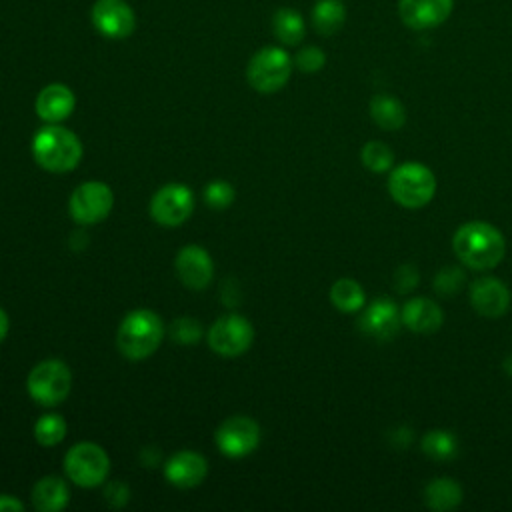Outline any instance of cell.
<instances>
[{
  "instance_id": "cell-1",
  "label": "cell",
  "mask_w": 512,
  "mask_h": 512,
  "mask_svg": "<svg viewBox=\"0 0 512 512\" xmlns=\"http://www.w3.org/2000/svg\"><path fill=\"white\" fill-rule=\"evenodd\" d=\"M452 250L466 268L490 270L502 262L506 254V240L490 222L470 220L454 232Z\"/></svg>"
},
{
  "instance_id": "cell-2",
  "label": "cell",
  "mask_w": 512,
  "mask_h": 512,
  "mask_svg": "<svg viewBox=\"0 0 512 512\" xmlns=\"http://www.w3.org/2000/svg\"><path fill=\"white\" fill-rule=\"evenodd\" d=\"M164 338V322L162 318L148 310L138 308L124 316L118 326L116 346L122 356L128 360H144L156 352Z\"/></svg>"
},
{
  "instance_id": "cell-3",
  "label": "cell",
  "mask_w": 512,
  "mask_h": 512,
  "mask_svg": "<svg viewBox=\"0 0 512 512\" xmlns=\"http://www.w3.org/2000/svg\"><path fill=\"white\" fill-rule=\"evenodd\" d=\"M32 154L38 166L60 174L78 166L82 158V144L72 130L60 124H48L34 134Z\"/></svg>"
},
{
  "instance_id": "cell-4",
  "label": "cell",
  "mask_w": 512,
  "mask_h": 512,
  "mask_svg": "<svg viewBox=\"0 0 512 512\" xmlns=\"http://www.w3.org/2000/svg\"><path fill=\"white\" fill-rule=\"evenodd\" d=\"M388 192L402 208L418 210L434 198L436 176L422 162H404L388 176Z\"/></svg>"
},
{
  "instance_id": "cell-5",
  "label": "cell",
  "mask_w": 512,
  "mask_h": 512,
  "mask_svg": "<svg viewBox=\"0 0 512 512\" xmlns=\"http://www.w3.org/2000/svg\"><path fill=\"white\" fill-rule=\"evenodd\" d=\"M294 60L280 46H264L252 54L246 66L248 84L260 94H274L286 86Z\"/></svg>"
},
{
  "instance_id": "cell-6",
  "label": "cell",
  "mask_w": 512,
  "mask_h": 512,
  "mask_svg": "<svg viewBox=\"0 0 512 512\" xmlns=\"http://www.w3.org/2000/svg\"><path fill=\"white\" fill-rule=\"evenodd\" d=\"M26 388L36 404L56 406L64 402L72 390V372L62 360H44L30 370Z\"/></svg>"
},
{
  "instance_id": "cell-7",
  "label": "cell",
  "mask_w": 512,
  "mask_h": 512,
  "mask_svg": "<svg viewBox=\"0 0 512 512\" xmlns=\"http://www.w3.org/2000/svg\"><path fill=\"white\" fill-rule=\"evenodd\" d=\"M66 476L82 488L100 486L110 470L108 454L94 442H78L64 456Z\"/></svg>"
},
{
  "instance_id": "cell-8",
  "label": "cell",
  "mask_w": 512,
  "mask_h": 512,
  "mask_svg": "<svg viewBox=\"0 0 512 512\" xmlns=\"http://www.w3.org/2000/svg\"><path fill=\"white\" fill-rule=\"evenodd\" d=\"M254 340L252 324L240 314H226L218 318L208 330L210 348L226 358L244 354Z\"/></svg>"
},
{
  "instance_id": "cell-9",
  "label": "cell",
  "mask_w": 512,
  "mask_h": 512,
  "mask_svg": "<svg viewBox=\"0 0 512 512\" xmlns=\"http://www.w3.org/2000/svg\"><path fill=\"white\" fill-rule=\"evenodd\" d=\"M90 20L96 32L108 40H126L136 30V12L126 0H96Z\"/></svg>"
},
{
  "instance_id": "cell-10",
  "label": "cell",
  "mask_w": 512,
  "mask_h": 512,
  "mask_svg": "<svg viewBox=\"0 0 512 512\" xmlns=\"http://www.w3.org/2000/svg\"><path fill=\"white\" fill-rule=\"evenodd\" d=\"M114 206V194L104 182H84L80 184L68 202L70 216L78 224H98L104 220Z\"/></svg>"
},
{
  "instance_id": "cell-11",
  "label": "cell",
  "mask_w": 512,
  "mask_h": 512,
  "mask_svg": "<svg viewBox=\"0 0 512 512\" xmlns=\"http://www.w3.org/2000/svg\"><path fill=\"white\" fill-rule=\"evenodd\" d=\"M194 210V194L184 184H166L150 200V216L160 226H180Z\"/></svg>"
},
{
  "instance_id": "cell-12",
  "label": "cell",
  "mask_w": 512,
  "mask_h": 512,
  "mask_svg": "<svg viewBox=\"0 0 512 512\" xmlns=\"http://www.w3.org/2000/svg\"><path fill=\"white\" fill-rule=\"evenodd\" d=\"M214 440L222 454L242 458L260 444V426L248 416H232L218 426Z\"/></svg>"
},
{
  "instance_id": "cell-13",
  "label": "cell",
  "mask_w": 512,
  "mask_h": 512,
  "mask_svg": "<svg viewBox=\"0 0 512 512\" xmlns=\"http://www.w3.org/2000/svg\"><path fill=\"white\" fill-rule=\"evenodd\" d=\"M400 324H402L400 308L388 296L374 298L368 306L362 308V316L358 320V328L366 336H370L378 342L392 340L398 334Z\"/></svg>"
},
{
  "instance_id": "cell-14",
  "label": "cell",
  "mask_w": 512,
  "mask_h": 512,
  "mask_svg": "<svg viewBox=\"0 0 512 512\" xmlns=\"http://www.w3.org/2000/svg\"><path fill=\"white\" fill-rule=\"evenodd\" d=\"M470 304L484 318H500L510 306V290L500 278L482 276L470 286Z\"/></svg>"
},
{
  "instance_id": "cell-15",
  "label": "cell",
  "mask_w": 512,
  "mask_h": 512,
  "mask_svg": "<svg viewBox=\"0 0 512 512\" xmlns=\"http://www.w3.org/2000/svg\"><path fill=\"white\" fill-rule=\"evenodd\" d=\"M454 0H398V14L412 30L440 26L452 12Z\"/></svg>"
},
{
  "instance_id": "cell-16",
  "label": "cell",
  "mask_w": 512,
  "mask_h": 512,
  "mask_svg": "<svg viewBox=\"0 0 512 512\" xmlns=\"http://www.w3.org/2000/svg\"><path fill=\"white\" fill-rule=\"evenodd\" d=\"M176 274L184 286L202 290L214 276V262L202 246L190 244L184 246L176 256Z\"/></svg>"
},
{
  "instance_id": "cell-17",
  "label": "cell",
  "mask_w": 512,
  "mask_h": 512,
  "mask_svg": "<svg viewBox=\"0 0 512 512\" xmlns=\"http://www.w3.org/2000/svg\"><path fill=\"white\" fill-rule=\"evenodd\" d=\"M208 472V462L202 454L194 450H180L168 458L164 464V476L170 484L178 488L198 486Z\"/></svg>"
},
{
  "instance_id": "cell-18",
  "label": "cell",
  "mask_w": 512,
  "mask_h": 512,
  "mask_svg": "<svg viewBox=\"0 0 512 512\" xmlns=\"http://www.w3.org/2000/svg\"><path fill=\"white\" fill-rule=\"evenodd\" d=\"M76 106V96L74 92L60 82H52L44 86L34 102L38 118H42L48 124H58L66 120Z\"/></svg>"
},
{
  "instance_id": "cell-19",
  "label": "cell",
  "mask_w": 512,
  "mask_h": 512,
  "mask_svg": "<svg viewBox=\"0 0 512 512\" xmlns=\"http://www.w3.org/2000/svg\"><path fill=\"white\" fill-rule=\"evenodd\" d=\"M400 316L402 324L416 334H434L444 322L442 308L426 296H416L404 302V306L400 308Z\"/></svg>"
},
{
  "instance_id": "cell-20",
  "label": "cell",
  "mask_w": 512,
  "mask_h": 512,
  "mask_svg": "<svg viewBox=\"0 0 512 512\" xmlns=\"http://www.w3.org/2000/svg\"><path fill=\"white\" fill-rule=\"evenodd\" d=\"M422 496H424V504L430 510L448 512V510H454V508L460 506V502L464 498V492H462V486L454 478L440 476V478L430 480L424 486Z\"/></svg>"
},
{
  "instance_id": "cell-21",
  "label": "cell",
  "mask_w": 512,
  "mask_h": 512,
  "mask_svg": "<svg viewBox=\"0 0 512 512\" xmlns=\"http://www.w3.org/2000/svg\"><path fill=\"white\" fill-rule=\"evenodd\" d=\"M70 500L68 486L58 476H44L32 488V504L40 512H58Z\"/></svg>"
},
{
  "instance_id": "cell-22",
  "label": "cell",
  "mask_w": 512,
  "mask_h": 512,
  "mask_svg": "<svg viewBox=\"0 0 512 512\" xmlns=\"http://www.w3.org/2000/svg\"><path fill=\"white\" fill-rule=\"evenodd\" d=\"M370 118L382 130L394 132L406 124V108L398 98L390 94H376L370 100Z\"/></svg>"
},
{
  "instance_id": "cell-23",
  "label": "cell",
  "mask_w": 512,
  "mask_h": 512,
  "mask_svg": "<svg viewBox=\"0 0 512 512\" xmlns=\"http://www.w3.org/2000/svg\"><path fill=\"white\" fill-rule=\"evenodd\" d=\"M272 32L276 40L284 46H296L306 36V24L300 12L294 8L282 6L272 14Z\"/></svg>"
},
{
  "instance_id": "cell-24",
  "label": "cell",
  "mask_w": 512,
  "mask_h": 512,
  "mask_svg": "<svg viewBox=\"0 0 512 512\" xmlns=\"http://www.w3.org/2000/svg\"><path fill=\"white\" fill-rule=\"evenodd\" d=\"M310 18L318 34L332 36L346 22V6L342 0H316Z\"/></svg>"
},
{
  "instance_id": "cell-25",
  "label": "cell",
  "mask_w": 512,
  "mask_h": 512,
  "mask_svg": "<svg viewBox=\"0 0 512 512\" xmlns=\"http://www.w3.org/2000/svg\"><path fill=\"white\" fill-rule=\"evenodd\" d=\"M420 450L436 462H448L454 460L458 454V438L454 432L444 428L428 430L420 440Z\"/></svg>"
},
{
  "instance_id": "cell-26",
  "label": "cell",
  "mask_w": 512,
  "mask_h": 512,
  "mask_svg": "<svg viewBox=\"0 0 512 512\" xmlns=\"http://www.w3.org/2000/svg\"><path fill=\"white\" fill-rule=\"evenodd\" d=\"M330 302L340 312L352 314L366 306V294H364V288L356 280L340 278L330 288Z\"/></svg>"
},
{
  "instance_id": "cell-27",
  "label": "cell",
  "mask_w": 512,
  "mask_h": 512,
  "mask_svg": "<svg viewBox=\"0 0 512 512\" xmlns=\"http://www.w3.org/2000/svg\"><path fill=\"white\" fill-rule=\"evenodd\" d=\"M360 160L362 166L368 168L374 174H382L388 172L394 164V152L388 144H384L382 140H370L362 146L360 150Z\"/></svg>"
},
{
  "instance_id": "cell-28",
  "label": "cell",
  "mask_w": 512,
  "mask_h": 512,
  "mask_svg": "<svg viewBox=\"0 0 512 512\" xmlns=\"http://www.w3.org/2000/svg\"><path fill=\"white\" fill-rule=\"evenodd\" d=\"M66 436V420L60 414H44L34 424V438L42 446H56Z\"/></svg>"
},
{
  "instance_id": "cell-29",
  "label": "cell",
  "mask_w": 512,
  "mask_h": 512,
  "mask_svg": "<svg viewBox=\"0 0 512 512\" xmlns=\"http://www.w3.org/2000/svg\"><path fill=\"white\" fill-rule=\"evenodd\" d=\"M466 282V274L460 266H442L434 276V290L438 296L448 298L462 290Z\"/></svg>"
},
{
  "instance_id": "cell-30",
  "label": "cell",
  "mask_w": 512,
  "mask_h": 512,
  "mask_svg": "<svg viewBox=\"0 0 512 512\" xmlns=\"http://www.w3.org/2000/svg\"><path fill=\"white\" fill-rule=\"evenodd\" d=\"M204 200L210 208L224 210L234 202V188L224 180H214L204 188Z\"/></svg>"
},
{
  "instance_id": "cell-31",
  "label": "cell",
  "mask_w": 512,
  "mask_h": 512,
  "mask_svg": "<svg viewBox=\"0 0 512 512\" xmlns=\"http://www.w3.org/2000/svg\"><path fill=\"white\" fill-rule=\"evenodd\" d=\"M172 340L180 342V344H194L200 340L202 336V326L198 324V320L184 316V318H176L170 328H168Z\"/></svg>"
},
{
  "instance_id": "cell-32",
  "label": "cell",
  "mask_w": 512,
  "mask_h": 512,
  "mask_svg": "<svg viewBox=\"0 0 512 512\" xmlns=\"http://www.w3.org/2000/svg\"><path fill=\"white\" fill-rule=\"evenodd\" d=\"M294 64L300 72H306V74H314L318 70L324 68L326 64V54L322 48L318 46H304L296 52L294 56Z\"/></svg>"
},
{
  "instance_id": "cell-33",
  "label": "cell",
  "mask_w": 512,
  "mask_h": 512,
  "mask_svg": "<svg viewBox=\"0 0 512 512\" xmlns=\"http://www.w3.org/2000/svg\"><path fill=\"white\" fill-rule=\"evenodd\" d=\"M394 288L400 292V294H406L410 290H414L420 282V274H418V268L414 264H402L396 268L394 272Z\"/></svg>"
},
{
  "instance_id": "cell-34",
  "label": "cell",
  "mask_w": 512,
  "mask_h": 512,
  "mask_svg": "<svg viewBox=\"0 0 512 512\" xmlns=\"http://www.w3.org/2000/svg\"><path fill=\"white\" fill-rule=\"evenodd\" d=\"M128 496H130V492L124 482H110L104 488V500L114 508L124 506L128 502Z\"/></svg>"
},
{
  "instance_id": "cell-35",
  "label": "cell",
  "mask_w": 512,
  "mask_h": 512,
  "mask_svg": "<svg viewBox=\"0 0 512 512\" xmlns=\"http://www.w3.org/2000/svg\"><path fill=\"white\" fill-rule=\"evenodd\" d=\"M410 440H412V434H410V430L406 426H398L394 432H390V444L394 448L404 450L410 444Z\"/></svg>"
},
{
  "instance_id": "cell-36",
  "label": "cell",
  "mask_w": 512,
  "mask_h": 512,
  "mask_svg": "<svg viewBox=\"0 0 512 512\" xmlns=\"http://www.w3.org/2000/svg\"><path fill=\"white\" fill-rule=\"evenodd\" d=\"M22 508H24V504L16 496L0 494V512H18Z\"/></svg>"
},
{
  "instance_id": "cell-37",
  "label": "cell",
  "mask_w": 512,
  "mask_h": 512,
  "mask_svg": "<svg viewBox=\"0 0 512 512\" xmlns=\"http://www.w3.org/2000/svg\"><path fill=\"white\" fill-rule=\"evenodd\" d=\"M8 326H10V320H8V314L0 308V342L6 338L8 334Z\"/></svg>"
},
{
  "instance_id": "cell-38",
  "label": "cell",
  "mask_w": 512,
  "mask_h": 512,
  "mask_svg": "<svg viewBox=\"0 0 512 512\" xmlns=\"http://www.w3.org/2000/svg\"><path fill=\"white\" fill-rule=\"evenodd\" d=\"M502 368H504V372L508 374V376H512V354L504 360V364H502Z\"/></svg>"
}]
</instances>
